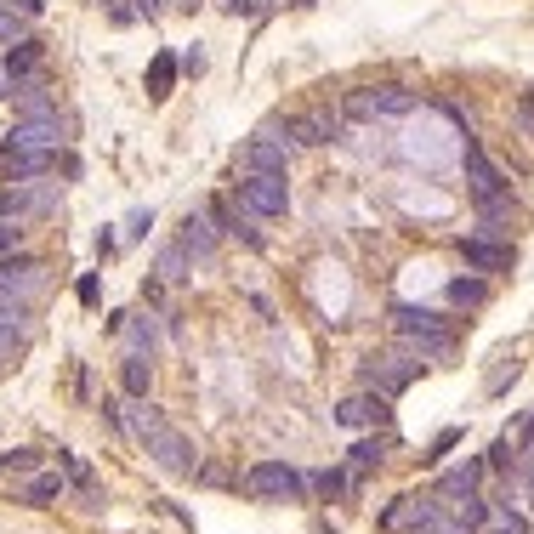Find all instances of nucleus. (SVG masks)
<instances>
[{"label": "nucleus", "instance_id": "obj_1", "mask_svg": "<svg viewBox=\"0 0 534 534\" xmlns=\"http://www.w3.org/2000/svg\"><path fill=\"white\" fill-rule=\"evenodd\" d=\"M125 427L137 432V444H143L148 455H154V461L165 466V472H177V478H194V472H199V449L188 444V438H182V432L171 427V421H165V415L154 410V404H137Z\"/></svg>", "mask_w": 534, "mask_h": 534}, {"label": "nucleus", "instance_id": "obj_2", "mask_svg": "<svg viewBox=\"0 0 534 534\" xmlns=\"http://www.w3.org/2000/svg\"><path fill=\"white\" fill-rule=\"evenodd\" d=\"M40 285H46V273H40V262L35 256H6L0 262V324H12V319H23L29 313V302L40 296Z\"/></svg>", "mask_w": 534, "mask_h": 534}, {"label": "nucleus", "instance_id": "obj_3", "mask_svg": "<svg viewBox=\"0 0 534 534\" xmlns=\"http://www.w3.org/2000/svg\"><path fill=\"white\" fill-rule=\"evenodd\" d=\"M245 495H256V500H302L307 478L290 461H256L245 472Z\"/></svg>", "mask_w": 534, "mask_h": 534}, {"label": "nucleus", "instance_id": "obj_4", "mask_svg": "<svg viewBox=\"0 0 534 534\" xmlns=\"http://www.w3.org/2000/svg\"><path fill=\"white\" fill-rule=\"evenodd\" d=\"M415 103H421V97H415V91H404V86H358V91H347V114H353V120L410 114Z\"/></svg>", "mask_w": 534, "mask_h": 534}, {"label": "nucleus", "instance_id": "obj_5", "mask_svg": "<svg viewBox=\"0 0 534 534\" xmlns=\"http://www.w3.org/2000/svg\"><path fill=\"white\" fill-rule=\"evenodd\" d=\"M239 205H245L250 216H285V211H290V188H285V177H267V171H245V182H239Z\"/></svg>", "mask_w": 534, "mask_h": 534}, {"label": "nucleus", "instance_id": "obj_6", "mask_svg": "<svg viewBox=\"0 0 534 534\" xmlns=\"http://www.w3.org/2000/svg\"><path fill=\"white\" fill-rule=\"evenodd\" d=\"M6 148H23V154H57L63 148V120L57 114H29L6 131Z\"/></svg>", "mask_w": 534, "mask_h": 534}, {"label": "nucleus", "instance_id": "obj_7", "mask_svg": "<svg viewBox=\"0 0 534 534\" xmlns=\"http://www.w3.org/2000/svg\"><path fill=\"white\" fill-rule=\"evenodd\" d=\"M336 131H341V120L330 114V108H307V114H290V120H285V137H290L296 148L336 143Z\"/></svg>", "mask_w": 534, "mask_h": 534}, {"label": "nucleus", "instance_id": "obj_8", "mask_svg": "<svg viewBox=\"0 0 534 534\" xmlns=\"http://www.w3.org/2000/svg\"><path fill=\"white\" fill-rule=\"evenodd\" d=\"M415 381V364H404V353H381L364 364V387L381 392V398H392V392H404Z\"/></svg>", "mask_w": 534, "mask_h": 534}, {"label": "nucleus", "instance_id": "obj_9", "mask_svg": "<svg viewBox=\"0 0 534 534\" xmlns=\"http://www.w3.org/2000/svg\"><path fill=\"white\" fill-rule=\"evenodd\" d=\"M336 421H341V427H387V398H381V392H370V387H364V392H353V398H341V404H336Z\"/></svg>", "mask_w": 534, "mask_h": 534}, {"label": "nucleus", "instance_id": "obj_10", "mask_svg": "<svg viewBox=\"0 0 534 534\" xmlns=\"http://www.w3.org/2000/svg\"><path fill=\"white\" fill-rule=\"evenodd\" d=\"M432 517H438V500L404 495V500H392L387 512H381V529H415V534H427Z\"/></svg>", "mask_w": 534, "mask_h": 534}, {"label": "nucleus", "instance_id": "obj_11", "mask_svg": "<svg viewBox=\"0 0 534 534\" xmlns=\"http://www.w3.org/2000/svg\"><path fill=\"white\" fill-rule=\"evenodd\" d=\"M285 160H290V143L267 125L262 137L245 148V171H267V177H285Z\"/></svg>", "mask_w": 534, "mask_h": 534}, {"label": "nucleus", "instance_id": "obj_12", "mask_svg": "<svg viewBox=\"0 0 534 534\" xmlns=\"http://www.w3.org/2000/svg\"><path fill=\"white\" fill-rule=\"evenodd\" d=\"M392 330H398V336H455L432 307H410V302L392 307Z\"/></svg>", "mask_w": 534, "mask_h": 534}, {"label": "nucleus", "instance_id": "obj_13", "mask_svg": "<svg viewBox=\"0 0 534 534\" xmlns=\"http://www.w3.org/2000/svg\"><path fill=\"white\" fill-rule=\"evenodd\" d=\"M52 211V194H29L23 182L0 188V222H23V216H46Z\"/></svg>", "mask_w": 534, "mask_h": 534}, {"label": "nucleus", "instance_id": "obj_14", "mask_svg": "<svg viewBox=\"0 0 534 534\" xmlns=\"http://www.w3.org/2000/svg\"><path fill=\"white\" fill-rule=\"evenodd\" d=\"M57 171V154H23V148H6V160H0V177L6 182H35Z\"/></svg>", "mask_w": 534, "mask_h": 534}, {"label": "nucleus", "instance_id": "obj_15", "mask_svg": "<svg viewBox=\"0 0 534 534\" xmlns=\"http://www.w3.org/2000/svg\"><path fill=\"white\" fill-rule=\"evenodd\" d=\"M466 177H472V199L506 194V177H500L495 165L483 160V148H478V143H466Z\"/></svg>", "mask_w": 534, "mask_h": 534}, {"label": "nucleus", "instance_id": "obj_16", "mask_svg": "<svg viewBox=\"0 0 534 534\" xmlns=\"http://www.w3.org/2000/svg\"><path fill=\"white\" fill-rule=\"evenodd\" d=\"M461 256L472 267H483V273H506V267L517 262L512 245H489V239H461Z\"/></svg>", "mask_w": 534, "mask_h": 534}, {"label": "nucleus", "instance_id": "obj_17", "mask_svg": "<svg viewBox=\"0 0 534 534\" xmlns=\"http://www.w3.org/2000/svg\"><path fill=\"white\" fill-rule=\"evenodd\" d=\"M478 483H483V461H466V466H455V472L438 478V495L432 500H461V495H472Z\"/></svg>", "mask_w": 534, "mask_h": 534}, {"label": "nucleus", "instance_id": "obj_18", "mask_svg": "<svg viewBox=\"0 0 534 534\" xmlns=\"http://www.w3.org/2000/svg\"><path fill=\"white\" fill-rule=\"evenodd\" d=\"M12 97H18L29 114H57L52 97H46V80H40V74H23V80H12Z\"/></svg>", "mask_w": 534, "mask_h": 534}, {"label": "nucleus", "instance_id": "obj_19", "mask_svg": "<svg viewBox=\"0 0 534 534\" xmlns=\"http://www.w3.org/2000/svg\"><path fill=\"white\" fill-rule=\"evenodd\" d=\"M171 86H177V57L160 52L154 63H148V97H154V103H165V97H171Z\"/></svg>", "mask_w": 534, "mask_h": 534}, {"label": "nucleus", "instance_id": "obj_20", "mask_svg": "<svg viewBox=\"0 0 534 534\" xmlns=\"http://www.w3.org/2000/svg\"><path fill=\"white\" fill-rule=\"evenodd\" d=\"M120 381H125V392H131V398H148V381H154V364H148L143 353H131L120 364Z\"/></svg>", "mask_w": 534, "mask_h": 534}, {"label": "nucleus", "instance_id": "obj_21", "mask_svg": "<svg viewBox=\"0 0 534 534\" xmlns=\"http://www.w3.org/2000/svg\"><path fill=\"white\" fill-rule=\"evenodd\" d=\"M57 495H63V478H57V472H40V478L18 483V500H29V506H46V500H57Z\"/></svg>", "mask_w": 534, "mask_h": 534}, {"label": "nucleus", "instance_id": "obj_22", "mask_svg": "<svg viewBox=\"0 0 534 534\" xmlns=\"http://www.w3.org/2000/svg\"><path fill=\"white\" fill-rule=\"evenodd\" d=\"M35 69H40V46H35V40L6 46V74H12V80H23V74H35Z\"/></svg>", "mask_w": 534, "mask_h": 534}, {"label": "nucleus", "instance_id": "obj_23", "mask_svg": "<svg viewBox=\"0 0 534 534\" xmlns=\"http://www.w3.org/2000/svg\"><path fill=\"white\" fill-rule=\"evenodd\" d=\"M182 250H194V256H211V250H216L211 222H199V216H188V228H182Z\"/></svg>", "mask_w": 534, "mask_h": 534}, {"label": "nucleus", "instance_id": "obj_24", "mask_svg": "<svg viewBox=\"0 0 534 534\" xmlns=\"http://www.w3.org/2000/svg\"><path fill=\"white\" fill-rule=\"evenodd\" d=\"M449 302L455 307H483L489 302V285H483V279H455V285H449Z\"/></svg>", "mask_w": 534, "mask_h": 534}, {"label": "nucleus", "instance_id": "obj_25", "mask_svg": "<svg viewBox=\"0 0 534 534\" xmlns=\"http://www.w3.org/2000/svg\"><path fill=\"white\" fill-rule=\"evenodd\" d=\"M29 23H35V18H23V12H12V6L0 0V40H6V46H18V40H29Z\"/></svg>", "mask_w": 534, "mask_h": 534}, {"label": "nucleus", "instance_id": "obj_26", "mask_svg": "<svg viewBox=\"0 0 534 534\" xmlns=\"http://www.w3.org/2000/svg\"><path fill=\"white\" fill-rule=\"evenodd\" d=\"M478 534H529V523H523V517H517L512 506H506V512H489V517H483Z\"/></svg>", "mask_w": 534, "mask_h": 534}, {"label": "nucleus", "instance_id": "obj_27", "mask_svg": "<svg viewBox=\"0 0 534 534\" xmlns=\"http://www.w3.org/2000/svg\"><path fill=\"white\" fill-rule=\"evenodd\" d=\"M353 466H358V472L381 466V438H358V444H353Z\"/></svg>", "mask_w": 534, "mask_h": 534}, {"label": "nucleus", "instance_id": "obj_28", "mask_svg": "<svg viewBox=\"0 0 534 534\" xmlns=\"http://www.w3.org/2000/svg\"><path fill=\"white\" fill-rule=\"evenodd\" d=\"M57 466L69 472V483H80V489H91V466H86V461H74L69 449H57Z\"/></svg>", "mask_w": 534, "mask_h": 534}, {"label": "nucleus", "instance_id": "obj_29", "mask_svg": "<svg viewBox=\"0 0 534 534\" xmlns=\"http://www.w3.org/2000/svg\"><path fill=\"white\" fill-rule=\"evenodd\" d=\"M160 273H165V279H188V250H165V256H160Z\"/></svg>", "mask_w": 534, "mask_h": 534}, {"label": "nucleus", "instance_id": "obj_30", "mask_svg": "<svg viewBox=\"0 0 534 534\" xmlns=\"http://www.w3.org/2000/svg\"><path fill=\"white\" fill-rule=\"evenodd\" d=\"M313 489H319L324 500H336L341 489H347V472H319V478H313Z\"/></svg>", "mask_w": 534, "mask_h": 534}, {"label": "nucleus", "instance_id": "obj_31", "mask_svg": "<svg viewBox=\"0 0 534 534\" xmlns=\"http://www.w3.org/2000/svg\"><path fill=\"white\" fill-rule=\"evenodd\" d=\"M18 353H23V336L12 330V324H0V364H12Z\"/></svg>", "mask_w": 534, "mask_h": 534}, {"label": "nucleus", "instance_id": "obj_32", "mask_svg": "<svg viewBox=\"0 0 534 534\" xmlns=\"http://www.w3.org/2000/svg\"><path fill=\"white\" fill-rule=\"evenodd\" d=\"M23 245V228L18 222H0V256H6V250H18Z\"/></svg>", "mask_w": 534, "mask_h": 534}, {"label": "nucleus", "instance_id": "obj_33", "mask_svg": "<svg viewBox=\"0 0 534 534\" xmlns=\"http://www.w3.org/2000/svg\"><path fill=\"white\" fill-rule=\"evenodd\" d=\"M517 125L534 137V91H529V97H517Z\"/></svg>", "mask_w": 534, "mask_h": 534}, {"label": "nucleus", "instance_id": "obj_34", "mask_svg": "<svg viewBox=\"0 0 534 534\" xmlns=\"http://www.w3.org/2000/svg\"><path fill=\"white\" fill-rule=\"evenodd\" d=\"M148 228H154V216H148V211H137V216H131V239H143Z\"/></svg>", "mask_w": 534, "mask_h": 534}, {"label": "nucleus", "instance_id": "obj_35", "mask_svg": "<svg viewBox=\"0 0 534 534\" xmlns=\"http://www.w3.org/2000/svg\"><path fill=\"white\" fill-rule=\"evenodd\" d=\"M222 6H228L233 18H239V12H256V0H222Z\"/></svg>", "mask_w": 534, "mask_h": 534}, {"label": "nucleus", "instance_id": "obj_36", "mask_svg": "<svg viewBox=\"0 0 534 534\" xmlns=\"http://www.w3.org/2000/svg\"><path fill=\"white\" fill-rule=\"evenodd\" d=\"M137 12H160V0H137Z\"/></svg>", "mask_w": 534, "mask_h": 534}]
</instances>
